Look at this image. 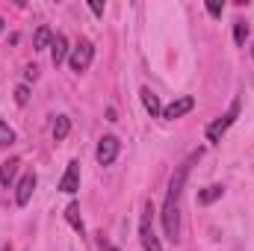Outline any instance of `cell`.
<instances>
[{"instance_id":"6da1fadb","label":"cell","mask_w":254,"mask_h":251,"mask_svg":"<svg viewBox=\"0 0 254 251\" xmlns=\"http://www.w3.org/2000/svg\"><path fill=\"white\" fill-rule=\"evenodd\" d=\"M201 160V151H192L190 157L175 169L172 181H169V192H166V201H163V228H166V237L172 243L181 240V195H184V187H187V178H190L192 166Z\"/></svg>"},{"instance_id":"7a4b0ae2","label":"cell","mask_w":254,"mask_h":251,"mask_svg":"<svg viewBox=\"0 0 254 251\" xmlns=\"http://www.w3.org/2000/svg\"><path fill=\"white\" fill-rule=\"evenodd\" d=\"M139 240H142V249L145 251H163L160 237L154 234V207H151V204H145V210H142V219H139Z\"/></svg>"},{"instance_id":"3957f363","label":"cell","mask_w":254,"mask_h":251,"mask_svg":"<svg viewBox=\"0 0 254 251\" xmlns=\"http://www.w3.org/2000/svg\"><path fill=\"white\" fill-rule=\"evenodd\" d=\"M237 116H240V101H234V104H231V110H228L222 119H216L213 125L207 127V142H222V136L228 133V127L237 122Z\"/></svg>"},{"instance_id":"277c9868","label":"cell","mask_w":254,"mask_h":251,"mask_svg":"<svg viewBox=\"0 0 254 251\" xmlns=\"http://www.w3.org/2000/svg\"><path fill=\"white\" fill-rule=\"evenodd\" d=\"M92 60H95V45L92 42H80L77 48H71V54H68V65H71V71H86L89 65H92Z\"/></svg>"},{"instance_id":"5b68a950","label":"cell","mask_w":254,"mask_h":251,"mask_svg":"<svg viewBox=\"0 0 254 251\" xmlns=\"http://www.w3.org/2000/svg\"><path fill=\"white\" fill-rule=\"evenodd\" d=\"M119 151H122V142H119L116 136H104V139L98 142V163H101V166H113L116 157H119Z\"/></svg>"},{"instance_id":"8992f818","label":"cell","mask_w":254,"mask_h":251,"mask_svg":"<svg viewBox=\"0 0 254 251\" xmlns=\"http://www.w3.org/2000/svg\"><path fill=\"white\" fill-rule=\"evenodd\" d=\"M192 110H195V98H192V95H181L178 101H172L169 107H163V119L175 122V119H184Z\"/></svg>"},{"instance_id":"52a82bcc","label":"cell","mask_w":254,"mask_h":251,"mask_svg":"<svg viewBox=\"0 0 254 251\" xmlns=\"http://www.w3.org/2000/svg\"><path fill=\"white\" fill-rule=\"evenodd\" d=\"M33 192H36V175L30 172V175H24V178L18 181V189H15V204H18V207H27V204H30V198H33Z\"/></svg>"},{"instance_id":"ba28073f","label":"cell","mask_w":254,"mask_h":251,"mask_svg":"<svg viewBox=\"0 0 254 251\" xmlns=\"http://www.w3.org/2000/svg\"><path fill=\"white\" fill-rule=\"evenodd\" d=\"M60 189L68 192V195H74V192L80 189V163H77V160H71V163H68L63 181H60Z\"/></svg>"},{"instance_id":"9c48e42d","label":"cell","mask_w":254,"mask_h":251,"mask_svg":"<svg viewBox=\"0 0 254 251\" xmlns=\"http://www.w3.org/2000/svg\"><path fill=\"white\" fill-rule=\"evenodd\" d=\"M65 57H68V39H65L63 33H57L54 45H51V60H54V65H63Z\"/></svg>"},{"instance_id":"30bf717a","label":"cell","mask_w":254,"mask_h":251,"mask_svg":"<svg viewBox=\"0 0 254 251\" xmlns=\"http://www.w3.org/2000/svg\"><path fill=\"white\" fill-rule=\"evenodd\" d=\"M139 95H142V104H145V110L151 113V119H157V116H163V107H160V98H157V95H154V92H151L148 86H145V89H142Z\"/></svg>"},{"instance_id":"8fae6325","label":"cell","mask_w":254,"mask_h":251,"mask_svg":"<svg viewBox=\"0 0 254 251\" xmlns=\"http://www.w3.org/2000/svg\"><path fill=\"white\" fill-rule=\"evenodd\" d=\"M18 166H21V160H18V157L6 160V163L0 166V184H3V187H9V184L15 181V175H18Z\"/></svg>"},{"instance_id":"7c38bea8","label":"cell","mask_w":254,"mask_h":251,"mask_svg":"<svg viewBox=\"0 0 254 251\" xmlns=\"http://www.w3.org/2000/svg\"><path fill=\"white\" fill-rule=\"evenodd\" d=\"M65 219H68V225H71L74 231H80V234L86 231V225H83V216H80V204H77V201H71V204L65 207Z\"/></svg>"},{"instance_id":"4fadbf2b","label":"cell","mask_w":254,"mask_h":251,"mask_svg":"<svg viewBox=\"0 0 254 251\" xmlns=\"http://www.w3.org/2000/svg\"><path fill=\"white\" fill-rule=\"evenodd\" d=\"M51 45H54V33H51V27H39L36 36H33V51H45V48H51Z\"/></svg>"},{"instance_id":"5bb4252c","label":"cell","mask_w":254,"mask_h":251,"mask_svg":"<svg viewBox=\"0 0 254 251\" xmlns=\"http://www.w3.org/2000/svg\"><path fill=\"white\" fill-rule=\"evenodd\" d=\"M68 130H71V119L68 116H57V122H54V139L63 142L65 136H68Z\"/></svg>"},{"instance_id":"9a60e30c","label":"cell","mask_w":254,"mask_h":251,"mask_svg":"<svg viewBox=\"0 0 254 251\" xmlns=\"http://www.w3.org/2000/svg\"><path fill=\"white\" fill-rule=\"evenodd\" d=\"M222 195H225V189H222V187H207V189H201V192H198V201H201V204H213V201H216V198H222Z\"/></svg>"},{"instance_id":"2e32d148","label":"cell","mask_w":254,"mask_h":251,"mask_svg":"<svg viewBox=\"0 0 254 251\" xmlns=\"http://www.w3.org/2000/svg\"><path fill=\"white\" fill-rule=\"evenodd\" d=\"M15 142V130L6 125V122H0V148H9Z\"/></svg>"},{"instance_id":"e0dca14e","label":"cell","mask_w":254,"mask_h":251,"mask_svg":"<svg viewBox=\"0 0 254 251\" xmlns=\"http://www.w3.org/2000/svg\"><path fill=\"white\" fill-rule=\"evenodd\" d=\"M246 39H249V24L246 21H237L234 24V42L237 45H246Z\"/></svg>"},{"instance_id":"ac0fdd59","label":"cell","mask_w":254,"mask_h":251,"mask_svg":"<svg viewBox=\"0 0 254 251\" xmlns=\"http://www.w3.org/2000/svg\"><path fill=\"white\" fill-rule=\"evenodd\" d=\"M15 101L24 107V104L30 101V86H18V89H15Z\"/></svg>"},{"instance_id":"d6986e66","label":"cell","mask_w":254,"mask_h":251,"mask_svg":"<svg viewBox=\"0 0 254 251\" xmlns=\"http://www.w3.org/2000/svg\"><path fill=\"white\" fill-rule=\"evenodd\" d=\"M222 9H225V6H222V3H216V0H210V3H207V12H210L213 18H219V15H222Z\"/></svg>"},{"instance_id":"ffe728a7","label":"cell","mask_w":254,"mask_h":251,"mask_svg":"<svg viewBox=\"0 0 254 251\" xmlns=\"http://www.w3.org/2000/svg\"><path fill=\"white\" fill-rule=\"evenodd\" d=\"M89 9H92L95 15H104V3H98V0H92V3H89Z\"/></svg>"},{"instance_id":"44dd1931","label":"cell","mask_w":254,"mask_h":251,"mask_svg":"<svg viewBox=\"0 0 254 251\" xmlns=\"http://www.w3.org/2000/svg\"><path fill=\"white\" fill-rule=\"evenodd\" d=\"M24 77H27V80H36V77H39V68H36V65H30V68L24 71Z\"/></svg>"},{"instance_id":"7402d4cb","label":"cell","mask_w":254,"mask_h":251,"mask_svg":"<svg viewBox=\"0 0 254 251\" xmlns=\"http://www.w3.org/2000/svg\"><path fill=\"white\" fill-rule=\"evenodd\" d=\"M101 251H119L116 246H110V243H101Z\"/></svg>"},{"instance_id":"603a6c76","label":"cell","mask_w":254,"mask_h":251,"mask_svg":"<svg viewBox=\"0 0 254 251\" xmlns=\"http://www.w3.org/2000/svg\"><path fill=\"white\" fill-rule=\"evenodd\" d=\"M3 27H6V21H3V18H0V33H3Z\"/></svg>"},{"instance_id":"cb8c5ba5","label":"cell","mask_w":254,"mask_h":251,"mask_svg":"<svg viewBox=\"0 0 254 251\" xmlns=\"http://www.w3.org/2000/svg\"><path fill=\"white\" fill-rule=\"evenodd\" d=\"M252 57H254V45H252Z\"/></svg>"},{"instance_id":"d4e9b609","label":"cell","mask_w":254,"mask_h":251,"mask_svg":"<svg viewBox=\"0 0 254 251\" xmlns=\"http://www.w3.org/2000/svg\"><path fill=\"white\" fill-rule=\"evenodd\" d=\"M3 251H9V249H3Z\"/></svg>"}]
</instances>
